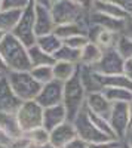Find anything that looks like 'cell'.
<instances>
[{
	"label": "cell",
	"mask_w": 132,
	"mask_h": 148,
	"mask_svg": "<svg viewBox=\"0 0 132 148\" xmlns=\"http://www.w3.org/2000/svg\"><path fill=\"white\" fill-rule=\"evenodd\" d=\"M0 53L9 71H25L31 68L28 47L12 33H8L0 43Z\"/></svg>",
	"instance_id": "1"
},
{
	"label": "cell",
	"mask_w": 132,
	"mask_h": 148,
	"mask_svg": "<svg viewBox=\"0 0 132 148\" xmlns=\"http://www.w3.org/2000/svg\"><path fill=\"white\" fill-rule=\"evenodd\" d=\"M51 10L56 25L59 24H82L85 27L89 25L91 10L71 2V0H58V2L52 3Z\"/></svg>",
	"instance_id": "2"
},
{
	"label": "cell",
	"mask_w": 132,
	"mask_h": 148,
	"mask_svg": "<svg viewBox=\"0 0 132 148\" xmlns=\"http://www.w3.org/2000/svg\"><path fill=\"white\" fill-rule=\"evenodd\" d=\"M86 90L76 73L70 80L64 83V93H63V105L67 110L68 120L73 121L74 117L85 108L86 105Z\"/></svg>",
	"instance_id": "3"
},
{
	"label": "cell",
	"mask_w": 132,
	"mask_h": 148,
	"mask_svg": "<svg viewBox=\"0 0 132 148\" xmlns=\"http://www.w3.org/2000/svg\"><path fill=\"white\" fill-rule=\"evenodd\" d=\"M6 77L9 80V84L15 95L21 101H33L39 95L42 84L33 77L30 70L25 71H8Z\"/></svg>",
	"instance_id": "4"
},
{
	"label": "cell",
	"mask_w": 132,
	"mask_h": 148,
	"mask_svg": "<svg viewBox=\"0 0 132 148\" xmlns=\"http://www.w3.org/2000/svg\"><path fill=\"white\" fill-rule=\"evenodd\" d=\"M43 107L36 101H22L19 108L16 110V117L22 132L25 133L36 127L43 126Z\"/></svg>",
	"instance_id": "5"
},
{
	"label": "cell",
	"mask_w": 132,
	"mask_h": 148,
	"mask_svg": "<svg viewBox=\"0 0 132 148\" xmlns=\"http://www.w3.org/2000/svg\"><path fill=\"white\" fill-rule=\"evenodd\" d=\"M34 18H36L34 2H31L25 9H22L21 18L15 25L14 31H12V34L18 40H21L27 47L36 45V39H37V34H36V30H34Z\"/></svg>",
	"instance_id": "6"
},
{
	"label": "cell",
	"mask_w": 132,
	"mask_h": 148,
	"mask_svg": "<svg viewBox=\"0 0 132 148\" xmlns=\"http://www.w3.org/2000/svg\"><path fill=\"white\" fill-rule=\"evenodd\" d=\"M73 123H74L76 130H77V136L82 138L83 141H86L88 144L101 142V141H105V139H114V138H110L109 135H105L104 132H101L97 126L94 125L89 114H88L86 107L74 117Z\"/></svg>",
	"instance_id": "7"
},
{
	"label": "cell",
	"mask_w": 132,
	"mask_h": 148,
	"mask_svg": "<svg viewBox=\"0 0 132 148\" xmlns=\"http://www.w3.org/2000/svg\"><path fill=\"white\" fill-rule=\"evenodd\" d=\"M110 126L114 132V136L119 141H123L131 129V116L128 102H114L109 116Z\"/></svg>",
	"instance_id": "8"
},
{
	"label": "cell",
	"mask_w": 132,
	"mask_h": 148,
	"mask_svg": "<svg viewBox=\"0 0 132 148\" xmlns=\"http://www.w3.org/2000/svg\"><path fill=\"white\" fill-rule=\"evenodd\" d=\"M100 74H102L104 77L109 76H117V74L123 73L125 67V59L120 56L116 49H107L102 52V56L95 65H92Z\"/></svg>",
	"instance_id": "9"
},
{
	"label": "cell",
	"mask_w": 132,
	"mask_h": 148,
	"mask_svg": "<svg viewBox=\"0 0 132 148\" xmlns=\"http://www.w3.org/2000/svg\"><path fill=\"white\" fill-rule=\"evenodd\" d=\"M63 93H64V83L54 79L51 82L42 84V89L39 95L36 96V101L43 108L58 105V104H63Z\"/></svg>",
	"instance_id": "10"
},
{
	"label": "cell",
	"mask_w": 132,
	"mask_h": 148,
	"mask_svg": "<svg viewBox=\"0 0 132 148\" xmlns=\"http://www.w3.org/2000/svg\"><path fill=\"white\" fill-rule=\"evenodd\" d=\"M86 36L88 39L94 43H97L102 51H107V49H114L117 39L120 33L104 28L101 25H97V24H89L88 30H86Z\"/></svg>",
	"instance_id": "11"
},
{
	"label": "cell",
	"mask_w": 132,
	"mask_h": 148,
	"mask_svg": "<svg viewBox=\"0 0 132 148\" xmlns=\"http://www.w3.org/2000/svg\"><path fill=\"white\" fill-rule=\"evenodd\" d=\"M79 79L85 88L86 93H92V92H101L105 88V77L102 74H100L92 65H83L79 64Z\"/></svg>",
	"instance_id": "12"
},
{
	"label": "cell",
	"mask_w": 132,
	"mask_h": 148,
	"mask_svg": "<svg viewBox=\"0 0 132 148\" xmlns=\"http://www.w3.org/2000/svg\"><path fill=\"white\" fill-rule=\"evenodd\" d=\"M74 138H77V130L71 120H65L49 132V142L58 148H64Z\"/></svg>",
	"instance_id": "13"
},
{
	"label": "cell",
	"mask_w": 132,
	"mask_h": 148,
	"mask_svg": "<svg viewBox=\"0 0 132 148\" xmlns=\"http://www.w3.org/2000/svg\"><path fill=\"white\" fill-rule=\"evenodd\" d=\"M21 102L22 101L12 90L6 74L0 77V113H16Z\"/></svg>",
	"instance_id": "14"
},
{
	"label": "cell",
	"mask_w": 132,
	"mask_h": 148,
	"mask_svg": "<svg viewBox=\"0 0 132 148\" xmlns=\"http://www.w3.org/2000/svg\"><path fill=\"white\" fill-rule=\"evenodd\" d=\"M34 12H36V18H34L36 34H37V36H43V34L54 33L55 27H56V22L54 19L51 8L34 5Z\"/></svg>",
	"instance_id": "15"
},
{
	"label": "cell",
	"mask_w": 132,
	"mask_h": 148,
	"mask_svg": "<svg viewBox=\"0 0 132 148\" xmlns=\"http://www.w3.org/2000/svg\"><path fill=\"white\" fill-rule=\"evenodd\" d=\"M111 107H113V102H110L107 99V96L104 95L102 90L101 92H92V93L86 95V108L95 114L109 119Z\"/></svg>",
	"instance_id": "16"
},
{
	"label": "cell",
	"mask_w": 132,
	"mask_h": 148,
	"mask_svg": "<svg viewBox=\"0 0 132 148\" xmlns=\"http://www.w3.org/2000/svg\"><path fill=\"white\" fill-rule=\"evenodd\" d=\"M0 132L8 141L24 135L15 113H0Z\"/></svg>",
	"instance_id": "17"
},
{
	"label": "cell",
	"mask_w": 132,
	"mask_h": 148,
	"mask_svg": "<svg viewBox=\"0 0 132 148\" xmlns=\"http://www.w3.org/2000/svg\"><path fill=\"white\" fill-rule=\"evenodd\" d=\"M65 120H68V116H67V110L63 104L46 107L43 110V127L47 129L49 132L58 125L64 123Z\"/></svg>",
	"instance_id": "18"
},
{
	"label": "cell",
	"mask_w": 132,
	"mask_h": 148,
	"mask_svg": "<svg viewBox=\"0 0 132 148\" xmlns=\"http://www.w3.org/2000/svg\"><path fill=\"white\" fill-rule=\"evenodd\" d=\"M89 24H97V25H101L104 28H109L117 33H123L125 25H126V19H119V18H111V16H107L101 12H97L91 9V14H89Z\"/></svg>",
	"instance_id": "19"
},
{
	"label": "cell",
	"mask_w": 132,
	"mask_h": 148,
	"mask_svg": "<svg viewBox=\"0 0 132 148\" xmlns=\"http://www.w3.org/2000/svg\"><path fill=\"white\" fill-rule=\"evenodd\" d=\"M92 9L101 12V14L107 15V16H111V18H119V19H128V14L119 6L117 3H114L113 0H97L94 2Z\"/></svg>",
	"instance_id": "20"
},
{
	"label": "cell",
	"mask_w": 132,
	"mask_h": 148,
	"mask_svg": "<svg viewBox=\"0 0 132 148\" xmlns=\"http://www.w3.org/2000/svg\"><path fill=\"white\" fill-rule=\"evenodd\" d=\"M52 70H54V79L65 83L77 73L79 64L67 62V61H55V64L52 65Z\"/></svg>",
	"instance_id": "21"
},
{
	"label": "cell",
	"mask_w": 132,
	"mask_h": 148,
	"mask_svg": "<svg viewBox=\"0 0 132 148\" xmlns=\"http://www.w3.org/2000/svg\"><path fill=\"white\" fill-rule=\"evenodd\" d=\"M102 49L94 42H88L80 51V64L83 65H95L102 56Z\"/></svg>",
	"instance_id": "22"
},
{
	"label": "cell",
	"mask_w": 132,
	"mask_h": 148,
	"mask_svg": "<svg viewBox=\"0 0 132 148\" xmlns=\"http://www.w3.org/2000/svg\"><path fill=\"white\" fill-rule=\"evenodd\" d=\"M21 9H2L0 10V30L5 33H12L21 18Z\"/></svg>",
	"instance_id": "23"
},
{
	"label": "cell",
	"mask_w": 132,
	"mask_h": 148,
	"mask_svg": "<svg viewBox=\"0 0 132 148\" xmlns=\"http://www.w3.org/2000/svg\"><path fill=\"white\" fill-rule=\"evenodd\" d=\"M28 56L31 67H39V65H54L55 58L51 53H46L43 49H40L37 45H33L28 47Z\"/></svg>",
	"instance_id": "24"
},
{
	"label": "cell",
	"mask_w": 132,
	"mask_h": 148,
	"mask_svg": "<svg viewBox=\"0 0 132 148\" xmlns=\"http://www.w3.org/2000/svg\"><path fill=\"white\" fill-rule=\"evenodd\" d=\"M63 43L64 42L59 39L55 33L37 36V39H36V45H37L40 49H43L46 53H51V55H54L58 49L63 46Z\"/></svg>",
	"instance_id": "25"
},
{
	"label": "cell",
	"mask_w": 132,
	"mask_h": 148,
	"mask_svg": "<svg viewBox=\"0 0 132 148\" xmlns=\"http://www.w3.org/2000/svg\"><path fill=\"white\" fill-rule=\"evenodd\" d=\"M104 95L107 96V99L110 102H131L132 101V92L119 86H105L102 89Z\"/></svg>",
	"instance_id": "26"
},
{
	"label": "cell",
	"mask_w": 132,
	"mask_h": 148,
	"mask_svg": "<svg viewBox=\"0 0 132 148\" xmlns=\"http://www.w3.org/2000/svg\"><path fill=\"white\" fill-rule=\"evenodd\" d=\"M86 30H88V27L82 25V24H59V25L55 27L54 33L64 42V40L70 39V37H73V36L86 34Z\"/></svg>",
	"instance_id": "27"
},
{
	"label": "cell",
	"mask_w": 132,
	"mask_h": 148,
	"mask_svg": "<svg viewBox=\"0 0 132 148\" xmlns=\"http://www.w3.org/2000/svg\"><path fill=\"white\" fill-rule=\"evenodd\" d=\"M54 58H55V61H67V62L80 64V51L63 43V46L54 53Z\"/></svg>",
	"instance_id": "28"
},
{
	"label": "cell",
	"mask_w": 132,
	"mask_h": 148,
	"mask_svg": "<svg viewBox=\"0 0 132 148\" xmlns=\"http://www.w3.org/2000/svg\"><path fill=\"white\" fill-rule=\"evenodd\" d=\"M24 135H25L27 139H28L33 145H36L37 148L42 147V145L49 144V130L45 129L43 126L36 127V129H33V130H28V132H25Z\"/></svg>",
	"instance_id": "29"
},
{
	"label": "cell",
	"mask_w": 132,
	"mask_h": 148,
	"mask_svg": "<svg viewBox=\"0 0 132 148\" xmlns=\"http://www.w3.org/2000/svg\"><path fill=\"white\" fill-rule=\"evenodd\" d=\"M114 49L120 53V56L125 61L126 59H132V39L129 36H126L125 33H120Z\"/></svg>",
	"instance_id": "30"
},
{
	"label": "cell",
	"mask_w": 132,
	"mask_h": 148,
	"mask_svg": "<svg viewBox=\"0 0 132 148\" xmlns=\"http://www.w3.org/2000/svg\"><path fill=\"white\" fill-rule=\"evenodd\" d=\"M30 73L33 74V77L37 80L40 84H45L47 82L54 80V70L52 65H39V67H31Z\"/></svg>",
	"instance_id": "31"
},
{
	"label": "cell",
	"mask_w": 132,
	"mask_h": 148,
	"mask_svg": "<svg viewBox=\"0 0 132 148\" xmlns=\"http://www.w3.org/2000/svg\"><path fill=\"white\" fill-rule=\"evenodd\" d=\"M88 42H89V39H88L86 34H77V36H73V37H70V39L64 40L65 45H68L73 49H77V51H82L83 46H85Z\"/></svg>",
	"instance_id": "32"
},
{
	"label": "cell",
	"mask_w": 132,
	"mask_h": 148,
	"mask_svg": "<svg viewBox=\"0 0 132 148\" xmlns=\"http://www.w3.org/2000/svg\"><path fill=\"white\" fill-rule=\"evenodd\" d=\"M33 0H3V9H25Z\"/></svg>",
	"instance_id": "33"
},
{
	"label": "cell",
	"mask_w": 132,
	"mask_h": 148,
	"mask_svg": "<svg viewBox=\"0 0 132 148\" xmlns=\"http://www.w3.org/2000/svg\"><path fill=\"white\" fill-rule=\"evenodd\" d=\"M30 145H33L25 135H22L19 138H15V139H9L6 142V148H28Z\"/></svg>",
	"instance_id": "34"
},
{
	"label": "cell",
	"mask_w": 132,
	"mask_h": 148,
	"mask_svg": "<svg viewBox=\"0 0 132 148\" xmlns=\"http://www.w3.org/2000/svg\"><path fill=\"white\" fill-rule=\"evenodd\" d=\"M120 145H122V141L119 139H105L101 142L91 144V148H119Z\"/></svg>",
	"instance_id": "35"
},
{
	"label": "cell",
	"mask_w": 132,
	"mask_h": 148,
	"mask_svg": "<svg viewBox=\"0 0 132 148\" xmlns=\"http://www.w3.org/2000/svg\"><path fill=\"white\" fill-rule=\"evenodd\" d=\"M64 148H91V144H88L86 141H83L82 138H74L71 142H68Z\"/></svg>",
	"instance_id": "36"
},
{
	"label": "cell",
	"mask_w": 132,
	"mask_h": 148,
	"mask_svg": "<svg viewBox=\"0 0 132 148\" xmlns=\"http://www.w3.org/2000/svg\"><path fill=\"white\" fill-rule=\"evenodd\" d=\"M113 2L120 6L128 14V16L132 19V0H113Z\"/></svg>",
	"instance_id": "37"
},
{
	"label": "cell",
	"mask_w": 132,
	"mask_h": 148,
	"mask_svg": "<svg viewBox=\"0 0 132 148\" xmlns=\"http://www.w3.org/2000/svg\"><path fill=\"white\" fill-rule=\"evenodd\" d=\"M123 74L132 80V59H126L125 61V67H123Z\"/></svg>",
	"instance_id": "38"
},
{
	"label": "cell",
	"mask_w": 132,
	"mask_h": 148,
	"mask_svg": "<svg viewBox=\"0 0 132 148\" xmlns=\"http://www.w3.org/2000/svg\"><path fill=\"white\" fill-rule=\"evenodd\" d=\"M71 2H74V3H77V5H80V6H83V8H86V9H92V5H94V0H71Z\"/></svg>",
	"instance_id": "39"
},
{
	"label": "cell",
	"mask_w": 132,
	"mask_h": 148,
	"mask_svg": "<svg viewBox=\"0 0 132 148\" xmlns=\"http://www.w3.org/2000/svg\"><path fill=\"white\" fill-rule=\"evenodd\" d=\"M123 33H125L126 36H129L131 39H132V19H131V18H128V19H126V25H125Z\"/></svg>",
	"instance_id": "40"
},
{
	"label": "cell",
	"mask_w": 132,
	"mask_h": 148,
	"mask_svg": "<svg viewBox=\"0 0 132 148\" xmlns=\"http://www.w3.org/2000/svg\"><path fill=\"white\" fill-rule=\"evenodd\" d=\"M34 5L39 6H45V8H51L52 6V0H33Z\"/></svg>",
	"instance_id": "41"
},
{
	"label": "cell",
	"mask_w": 132,
	"mask_h": 148,
	"mask_svg": "<svg viewBox=\"0 0 132 148\" xmlns=\"http://www.w3.org/2000/svg\"><path fill=\"white\" fill-rule=\"evenodd\" d=\"M0 71L2 73H8L9 70H8V67H6V64H5V61H3V56H2V53H0Z\"/></svg>",
	"instance_id": "42"
},
{
	"label": "cell",
	"mask_w": 132,
	"mask_h": 148,
	"mask_svg": "<svg viewBox=\"0 0 132 148\" xmlns=\"http://www.w3.org/2000/svg\"><path fill=\"white\" fill-rule=\"evenodd\" d=\"M123 141H126L128 144L132 145V126H131V129H129V132H128V135H126V138H125Z\"/></svg>",
	"instance_id": "43"
},
{
	"label": "cell",
	"mask_w": 132,
	"mask_h": 148,
	"mask_svg": "<svg viewBox=\"0 0 132 148\" xmlns=\"http://www.w3.org/2000/svg\"><path fill=\"white\" fill-rule=\"evenodd\" d=\"M120 148H132V145H131V144H128L126 141H122V145H120Z\"/></svg>",
	"instance_id": "44"
},
{
	"label": "cell",
	"mask_w": 132,
	"mask_h": 148,
	"mask_svg": "<svg viewBox=\"0 0 132 148\" xmlns=\"http://www.w3.org/2000/svg\"><path fill=\"white\" fill-rule=\"evenodd\" d=\"M39 148H58V147H55V145H52V144L49 142V144H46V145H42V147H39Z\"/></svg>",
	"instance_id": "45"
},
{
	"label": "cell",
	"mask_w": 132,
	"mask_h": 148,
	"mask_svg": "<svg viewBox=\"0 0 132 148\" xmlns=\"http://www.w3.org/2000/svg\"><path fill=\"white\" fill-rule=\"evenodd\" d=\"M6 34H8V33H5V31H2V30H0V43L3 42V39L6 37Z\"/></svg>",
	"instance_id": "46"
},
{
	"label": "cell",
	"mask_w": 132,
	"mask_h": 148,
	"mask_svg": "<svg viewBox=\"0 0 132 148\" xmlns=\"http://www.w3.org/2000/svg\"><path fill=\"white\" fill-rule=\"evenodd\" d=\"M129 116H131V126H132V101L129 102Z\"/></svg>",
	"instance_id": "47"
},
{
	"label": "cell",
	"mask_w": 132,
	"mask_h": 148,
	"mask_svg": "<svg viewBox=\"0 0 132 148\" xmlns=\"http://www.w3.org/2000/svg\"><path fill=\"white\" fill-rule=\"evenodd\" d=\"M0 142H8V139L3 136V133H2V132H0Z\"/></svg>",
	"instance_id": "48"
},
{
	"label": "cell",
	"mask_w": 132,
	"mask_h": 148,
	"mask_svg": "<svg viewBox=\"0 0 132 148\" xmlns=\"http://www.w3.org/2000/svg\"><path fill=\"white\" fill-rule=\"evenodd\" d=\"M0 148H6V142H0Z\"/></svg>",
	"instance_id": "49"
},
{
	"label": "cell",
	"mask_w": 132,
	"mask_h": 148,
	"mask_svg": "<svg viewBox=\"0 0 132 148\" xmlns=\"http://www.w3.org/2000/svg\"><path fill=\"white\" fill-rule=\"evenodd\" d=\"M3 9V0H0V10Z\"/></svg>",
	"instance_id": "50"
},
{
	"label": "cell",
	"mask_w": 132,
	"mask_h": 148,
	"mask_svg": "<svg viewBox=\"0 0 132 148\" xmlns=\"http://www.w3.org/2000/svg\"><path fill=\"white\" fill-rule=\"evenodd\" d=\"M2 76H5V73H2V71H0V77H2Z\"/></svg>",
	"instance_id": "51"
},
{
	"label": "cell",
	"mask_w": 132,
	"mask_h": 148,
	"mask_svg": "<svg viewBox=\"0 0 132 148\" xmlns=\"http://www.w3.org/2000/svg\"><path fill=\"white\" fill-rule=\"evenodd\" d=\"M55 2H58V0H52V3H55Z\"/></svg>",
	"instance_id": "52"
},
{
	"label": "cell",
	"mask_w": 132,
	"mask_h": 148,
	"mask_svg": "<svg viewBox=\"0 0 132 148\" xmlns=\"http://www.w3.org/2000/svg\"><path fill=\"white\" fill-rule=\"evenodd\" d=\"M94 2H97V0H94Z\"/></svg>",
	"instance_id": "53"
},
{
	"label": "cell",
	"mask_w": 132,
	"mask_h": 148,
	"mask_svg": "<svg viewBox=\"0 0 132 148\" xmlns=\"http://www.w3.org/2000/svg\"><path fill=\"white\" fill-rule=\"evenodd\" d=\"M119 148H120V147H119Z\"/></svg>",
	"instance_id": "54"
}]
</instances>
